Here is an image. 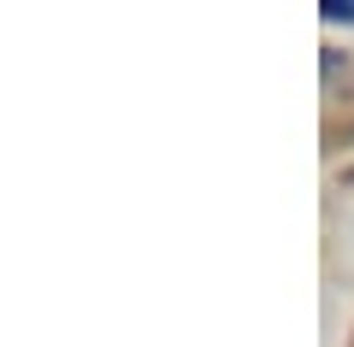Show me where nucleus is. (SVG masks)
<instances>
[{"label":"nucleus","mask_w":354,"mask_h":347,"mask_svg":"<svg viewBox=\"0 0 354 347\" xmlns=\"http://www.w3.org/2000/svg\"><path fill=\"white\" fill-rule=\"evenodd\" d=\"M325 18L330 24H354V0H325Z\"/></svg>","instance_id":"f257e3e1"}]
</instances>
